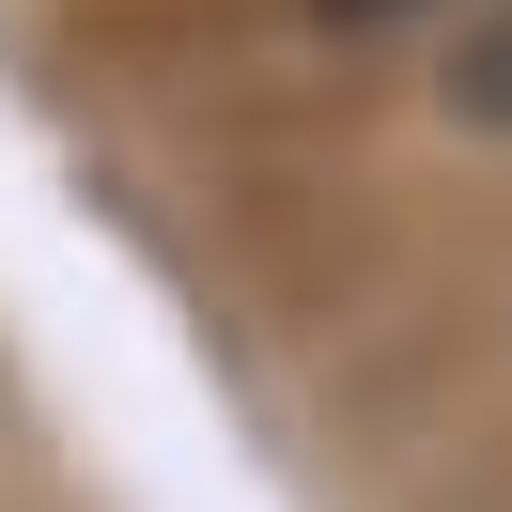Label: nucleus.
Here are the masks:
<instances>
[{
	"mask_svg": "<svg viewBox=\"0 0 512 512\" xmlns=\"http://www.w3.org/2000/svg\"><path fill=\"white\" fill-rule=\"evenodd\" d=\"M311 16H342V32H373V16H419V0H311Z\"/></svg>",
	"mask_w": 512,
	"mask_h": 512,
	"instance_id": "obj_2",
	"label": "nucleus"
},
{
	"mask_svg": "<svg viewBox=\"0 0 512 512\" xmlns=\"http://www.w3.org/2000/svg\"><path fill=\"white\" fill-rule=\"evenodd\" d=\"M450 109H466V125H512V16L466 47V63H450Z\"/></svg>",
	"mask_w": 512,
	"mask_h": 512,
	"instance_id": "obj_1",
	"label": "nucleus"
}]
</instances>
